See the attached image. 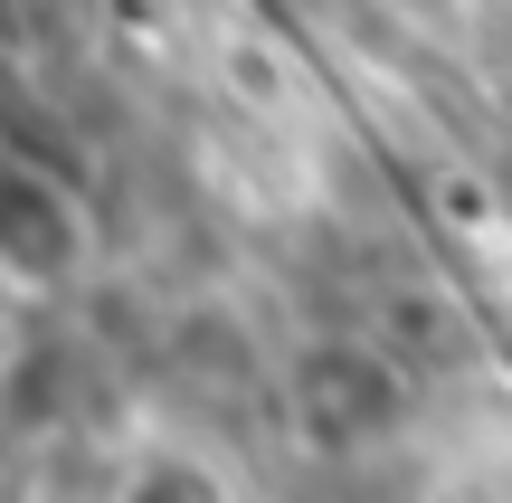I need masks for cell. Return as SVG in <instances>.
<instances>
[{
    "instance_id": "cell-2",
    "label": "cell",
    "mask_w": 512,
    "mask_h": 503,
    "mask_svg": "<svg viewBox=\"0 0 512 503\" xmlns=\"http://www.w3.org/2000/svg\"><path fill=\"white\" fill-rule=\"evenodd\" d=\"M114 503H228V494H219V475H209L200 456H143Z\"/></svg>"
},
{
    "instance_id": "cell-1",
    "label": "cell",
    "mask_w": 512,
    "mask_h": 503,
    "mask_svg": "<svg viewBox=\"0 0 512 503\" xmlns=\"http://www.w3.org/2000/svg\"><path fill=\"white\" fill-rule=\"evenodd\" d=\"M86 266V209L57 171L0 162V276L10 285H67Z\"/></svg>"
}]
</instances>
